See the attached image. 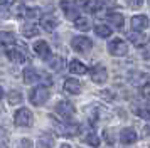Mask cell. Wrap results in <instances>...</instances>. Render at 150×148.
Wrapping results in <instances>:
<instances>
[{
    "label": "cell",
    "mask_w": 150,
    "mask_h": 148,
    "mask_svg": "<svg viewBox=\"0 0 150 148\" xmlns=\"http://www.w3.org/2000/svg\"><path fill=\"white\" fill-rule=\"evenodd\" d=\"M21 143H22V148H32V141L30 140H25V138H24Z\"/></svg>",
    "instance_id": "obj_29"
},
{
    "label": "cell",
    "mask_w": 150,
    "mask_h": 148,
    "mask_svg": "<svg viewBox=\"0 0 150 148\" xmlns=\"http://www.w3.org/2000/svg\"><path fill=\"white\" fill-rule=\"evenodd\" d=\"M61 8L64 10V15H66L68 19L76 20L78 17H79V8H78V5L73 4V2H66V0H62L61 2Z\"/></svg>",
    "instance_id": "obj_6"
},
{
    "label": "cell",
    "mask_w": 150,
    "mask_h": 148,
    "mask_svg": "<svg viewBox=\"0 0 150 148\" xmlns=\"http://www.w3.org/2000/svg\"><path fill=\"white\" fill-rule=\"evenodd\" d=\"M56 111L61 114V116H64V118H71V116L74 114V108H73V104L68 103V101H61V103H57Z\"/></svg>",
    "instance_id": "obj_9"
},
{
    "label": "cell",
    "mask_w": 150,
    "mask_h": 148,
    "mask_svg": "<svg viewBox=\"0 0 150 148\" xmlns=\"http://www.w3.org/2000/svg\"><path fill=\"white\" fill-rule=\"evenodd\" d=\"M34 51H35L37 56H41L42 59H47L49 56H51V49H49L46 40H37L34 44Z\"/></svg>",
    "instance_id": "obj_11"
},
{
    "label": "cell",
    "mask_w": 150,
    "mask_h": 148,
    "mask_svg": "<svg viewBox=\"0 0 150 148\" xmlns=\"http://www.w3.org/2000/svg\"><path fill=\"white\" fill-rule=\"evenodd\" d=\"M29 99H30V103L34 104V106H41V104H44L46 101L49 99V91L46 86H37L34 87L30 93H29Z\"/></svg>",
    "instance_id": "obj_1"
},
{
    "label": "cell",
    "mask_w": 150,
    "mask_h": 148,
    "mask_svg": "<svg viewBox=\"0 0 150 148\" xmlns=\"http://www.w3.org/2000/svg\"><path fill=\"white\" fill-rule=\"evenodd\" d=\"M100 7H101V4H100V0H88V4L84 5V8L88 10V12L95 13L100 10Z\"/></svg>",
    "instance_id": "obj_23"
},
{
    "label": "cell",
    "mask_w": 150,
    "mask_h": 148,
    "mask_svg": "<svg viewBox=\"0 0 150 148\" xmlns=\"http://www.w3.org/2000/svg\"><path fill=\"white\" fill-rule=\"evenodd\" d=\"M106 19H108V22L115 27V29H122L123 22H125V19H123L122 13H116V12H110L108 15H106Z\"/></svg>",
    "instance_id": "obj_16"
},
{
    "label": "cell",
    "mask_w": 150,
    "mask_h": 148,
    "mask_svg": "<svg viewBox=\"0 0 150 148\" xmlns=\"http://www.w3.org/2000/svg\"><path fill=\"white\" fill-rule=\"evenodd\" d=\"M49 66L52 67L54 71H61L62 67H64V61H62L61 57H57V56H54L52 59L49 61Z\"/></svg>",
    "instance_id": "obj_22"
},
{
    "label": "cell",
    "mask_w": 150,
    "mask_h": 148,
    "mask_svg": "<svg viewBox=\"0 0 150 148\" xmlns=\"http://www.w3.org/2000/svg\"><path fill=\"white\" fill-rule=\"evenodd\" d=\"M71 46L74 49L76 52H89L91 51V47H93V40L89 39V37H84V35H78V37H73L71 40Z\"/></svg>",
    "instance_id": "obj_2"
},
{
    "label": "cell",
    "mask_w": 150,
    "mask_h": 148,
    "mask_svg": "<svg viewBox=\"0 0 150 148\" xmlns=\"http://www.w3.org/2000/svg\"><path fill=\"white\" fill-rule=\"evenodd\" d=\"M41 25L44 30H47V32H52L56 27L59 25V20L56 19L52 13H46V15H42L41 17Z\"/></svg>",
    "instance_id": "obj_7"
},
{
    "label": "cell",
    "mask_w": 150,
    "mask_h": 148,
    "mask_svg": "<svg viewBox=\"0 0 150 148\" xmlns=\"http://www.w3.org/2000/svg\"><path fill=\"white\" fill-rule=\"evenodd\" d=\"M84 140H86V143H88L89 147H93V148H98V147H100V138H98L95 133H88Z\"/></svg>",
    "instance_id": "obj_25"
},
{
    "label": "cell",
    "mask_w": 150,
    "mask_h": 148,
    "mask_svg": "<svg viewBox=\"0 0 150 148\" xmlns=\"http://www.w3.org/2000/svg\"><path fill=\"white\" fill-rule=\"evenodd\" d=\"M135 113L138 114V116L145 118V120H150V108H147V106H137Z\"/></svg>",
    "instance_id": "obj_27"
},
{
    "label": "cell",
    "mask_w": 150,
    "mask_h": 148,
    "mask_svg": "<svg viewBox=\"0 0 150 148\" xmlns=\"http://www.w3.org/2000/svg\"><path fill=\"white\" fill-rule=\"evenodd\" d=\"M128 40L133 44V46H137V47H142V46H145V42H147V37L143 35V34H140V32H128Z\"/></svg>",
    "instance_id": "obj_13"
},
{
    "label": "cell",
    "mask_w": 150,
    "mask_h": 148,
    "mask_svg": "<svg viewBox=\"0 0 150 148\" xmlns=\"http://www.w3.org/2000/svg\"><path fill=\"white\" fill-rule=\"evenodd\" d=\"M95 34L98 35V37H101V39H108L110 35H111V29H110L108 25L100 24V25L95 27Z\"/></svg>",
    "instance_id": "obj_20"
},
{
    "label": "cell",
    "mask_w": 150,
    "mask_h": 148,
    "mask_svg": "<svg viewBox=\"0 0 150 148\" xmlns=\"http://www.w3.org/2000/svg\"><path fill=\"white\" fill-rule=\"evenodd\" d=\"M74 25H76V29H79V30H83V32H86V30L91 29V22H89L86 17H78V19L74 20Z\"/></svg>",
    "instance_id": "obj_21"
},
{
    "label": "cell",
    "mask_w": 150,
    "mask_h": 148,
    "mask_svg": "<svg viewBox=\"0 0 150 148\" xmlns=\"http://www.w3.org/2000/svg\"><path fill=\"white\" fill-rule=\"evenodd\" d=\"M120 141L125 143V145L135 143L137 141V131L133 128H125V130H122V133H120Z\"/></svg>",
    "instance_id": "obj_10"
},
{
    "label": "cell",
    "mask_w": 150,
    "mask_h": 148,
    "mask_svg": "<svg viewBox=\"0 0 150 148\" xmlns=\"http://www.w3.org/2000/svg\"><path fill=\"white\" fill-rule=\"evenodd\" d=\"M7 57L14 62H25V59H27V56L22 49H12V47L7 49Z\"/></svg>",
    "instance_id": "obj_12"
},
{
    "label": "cell",
    "mask_w": 150,
    "mask_h": 148,
    "mask_svg": "<svg viewBox=\"0 0 150 148\" xmlns=\"http://www.w3.org/2000/svg\"><path fill=\"white\" fill-rule=\"evenodd\" d=\"M108 52L111 56H116V57H122V56H127L128 52V46L127 42L122 39H111L108 42Z\"/></svg>",
    "instance_id": "obj_3"
},
{
    "label": "cell",
    "mask_w": 150,
    "mask_h": 148,
    "mask_svg": "<svg viewBox=\"0 0 150 148\" xmlns=\"http://www.w3.org/2000/svg\"><path fill=\"white\" fill-rule=\"evenodd\" d=\"M64 91L69 94H79L81 93V82L74 78H68L64 81Z\"/></svg>",
    "instance_id": "obj_8"
},
{
    "label": "cell",
    "mask_w": 150,
    "mask_h": 148,
    "mask_svg": "<svg viewBox=\"0 0 150 148\" xmlns=\"http://www.w3.org/2000/svg\"><path fill=\"white\" fill-rule=\"evenodd\" d=\"M69 71H71V73L73 74H86L88 73V67L84 66V64H83L81 61H78V59H73L71 61V62H69Z\"/></svg>",
    "instance_id": "obj_15"
},
{
    "label": "cell",
    "mask_w": 150,
    "mask_h": 148,
    "mask_svg": "<svg viewBox=\"0 0 150 148\" xmlns=\"http://www.w3.org/2000/svg\"><path fill=\"white\" fill-rule=\"evenodd\" d=\"M14 120H15V125H19V126H30L32 121H34V116H32V113L29 111L27 108H21L15 113Z\"/></svg>",
    "instance_id": "obj_4"
},
{
    "label": "cell",
    "mask_w": 150,
    "mask_h": 148,
    "mask_svg": "<svg viewBox=\"0 0 150 148\" xmlns=\"http://www.w3.org/2000/svg\"><path fill=\"white\" fill-rule=\"evenodd\" d=\"M61 148H71V147H69V145H62Z\"/></svg>",
    "instance_id": "obj_33"
},
{
    "label": "cell",
    "mask_w": 150,
    "mask_h": 148,
    "mask_svg": "<svg viewBox=\"0 0 150 148\" xmlns=\"http://www.w3.org/2000/svg\"><path fill=\"white\" fill-rule=\"evenodd\" d=\"M8 103H10V104H21L22 94L19 93V91H10V93H8Z\"/></svg>",
    "instance_id": "obj_24"
},
{
    "label": "cell",
    "mask_w": 150,
    "mask_h": 148,
    "mask_svg": "<svg viewBox=\"0 0 150 148\" xmlns=\"http://www.w3.org/2000/svg\"><path fill=\"white\" fill-rule=\"evenodd\" d=\"M15 0H0V4L2 5H10V4H14Z\"/></svg>",
    "instance_id": "obj_31"
},
{
    "label": "cell",
    "mask_w": 150,
    "mask_h": 148,
    "mask_svg": "<svg viewBox=\"0 0 150 148\" xmlns=\"http://www.w3.org/2000/svg\"><path fill=\"white\" fill-rule=\"evenodd\" d=\"M2 96H4V89L0 87V99H2Z\"/></svg>",
    "instance_id": "obj_32"
},
{
    "label": "cell",
    "mask_w": 150,
    "mask_h": 148,
    "mask_svg": "<svg viewBox=\"0 0 150 148\" xmlns=\"http://www.w3.org/2000/svg\"><path fill=\"white\" fill-rule=\"evenodd\" d=\"M39 79V73L35 71L34 67H25L24 69V82L25 84H32Z\"/></svg>",
    "instance_id": "obj_18"
},
{
    "label": "cell",
    "mask_w": 150,
    "mask_h": 148,
    "mask_svg": "<svg viewBox=\"0 0 150 148\" xmlns=\"http://www.w3.org/2000/svg\"><path fill=\"white\" fill-rule=\"evenodd\" d=\"M0 44L2 46H5L8 49V47L15 46V35L14 32H7V30H4V32H0Z\"/></svg>",
    "instance_id": "obj_17"
},
{
    "label": "cell",
    "mask_w": 150,
    "mask_h": 148,
    "mask_svg": "<svg viewBox=\"0 0 150 148\" xmlns=\"http://www.w3.org/2000/svg\"><path fill=\"white\" fill-rule=\"evenodd\" d=\"M37 148H52V138L51 136H42V138H39Z\"/></svg>",
    "instance_id": "obj_26"
},
{
    "label": "cell",
    "mask_w": 150,
    "mask_h": 148,
    "mask_svg": "<svg viewBox=\"0 0 150 148\" xmlns=\"http://www.w3.org/2000/svg\"><path fill=\"white\" fill-rule=\"evenodd\" d=\"M132 25L135 30H143V29H147L149 27V19H147V15H135L133 19H132Z\"/></svg>",
    "instance_id": "obj_14"
},
{
    "label": "cell",
    "mask_w": 150,
    "mask_h": 148,
    "mask_svg": "<svg viewBox=\"0 0 150 148\" xmlns=\"http://www.w3.org/2000/svg\"><path fill=\"white\" fill-rule=\"evenodd\" d=\"M128 5L132 8H140L142 7V0H128Z\"/></svg>",
    "instance_id": "obj_28"
},
{
    "label": "cell",
    "mask_w": 150,
    "mask_h": 148,
    "mask_svg": "<svg viewBox=\"0 0 150 148\" xmlns=\"http://www.w3.org/2000/svg\"><path fill=\"white\" fill-rule=\"evenodd\" d=\"M86 4H88V0H76V5H78V7H79V5L84 7Z\"/></svg>",
    "instance_id": "obj_30"
},
{
    "label": "cell",
    "mask_w": 150,
    "mask_h": 148,
    "mask_svg": "<svg viewBox=\"0 0 150 148\" xmlns=\"http://www.w3.org/2000/svg\"><path fill=\"white\" fill-rule=\"evenodd\" d=\"M91 79H93V82H96V84H103L105 81L108 79V71H106V67L101 66V64H96V66L91 69Z\"/></svg>",
    "instance_id": "obj_5"
},
{
    "label": "cell",
    "mask_w": 150,
    "mask_h": 148,
    "mask_svg": "<svg viewBox=\"0 0 150 148\" xmlns=\"http://www.w3.org/2000/svg\"><path fill=\"white\" fill-rule=\"evenodd\" d=\"M22 34H24V37H35L37 34H39V29L34 25V24H24L22 25Z\"/></svg>",
    "instance_id": "obj_19"
}]
</instances>
